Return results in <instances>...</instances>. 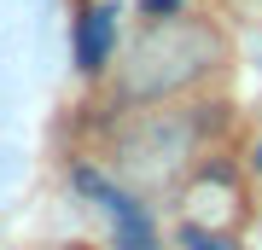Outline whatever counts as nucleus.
<instances>
[{"mask_svg": "<svg viewBox=\"0 0 262 250\" xmlns=\"http://www.w3.org/2000/svg\"><path fill=\"white\" fill-rule=\"evenodd\" d=\"M76 186H82L88 198H99V204L117 215V244H122V250H151V244H158V233H151L146 210L134 204L128 192H117L105 175H94V169H76Z\"/></svg>", "mask_w": 262, "mask_h": 250, "instance_id": "1", "label": "nucleus"}, {"mask_svg": "<svg viewBox=\"0 0 262 250\" xmlns=\"http://www.w3.org/2000/svg\"><path fill=\"white\" fill-rule=\"evenodd\" d=\"M111 35H117V12L111 6H94L76 29V64L82 70H105V58H111Z\"/></svg>", "mask_w": 262, "mask_h": 250, "instance_id": "2", "label": "nucleus"}, {"mask_svg": "<svg viewBox=\"0 0 262 250\" xmlns=\"http://www.w3.org/2000/svg\"><path fill=\"white\" fill-rule=\"evenodd\" d=\"M181 250H239V244L222 239V233H204V227H181Z\"/></svg>", "mask_w": 262, "mask_h": 250, "instance_id": "3", "label": "nucleus"}, {"mask_svg": "<svg viewBox=\"0 0 262 250\" xmlns=\"http://www.w3.org/2000/svg\"><path fill=\"white\" fill-rule=\"evenodd\" d=\"M251 163H256V169H262V140H256V157H251Z\"/></svg>", "mask_w": 262, "mask_h": 250, "instance_id": "4", "label": "nucleus"}]
</instances>
